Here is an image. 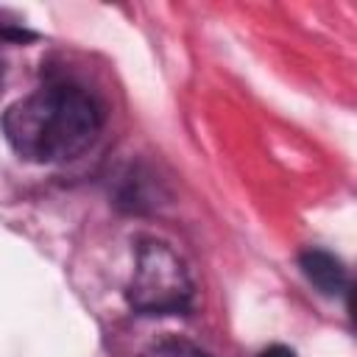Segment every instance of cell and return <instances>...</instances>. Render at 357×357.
<instances>
[{"label":"cell","mask_w":357,"mask_h":357,"mask_svg":"<svg viewBox=\"0 0 357 357\" xmlns=\"http://www.w3.org/2000/svg\"><path fill=\"white\" fill-rule=\"evenodd\" d=\"M100 123V106L89 92L53 84L11 103L3 114V134L22 159L59 165L81 156L95 142Z\"/></svg>","instance_id":"1"},{"label":"cell","mask_w":357,"mask_h":357,"mask_svg":"<svg viewBox=\"0 0 357 357\" xmlns=\"http://www.w3.org/2000/svg\"><path fill=\"white\" fill-rule=\"evenodd\" d=\"M126 296L142 315H184L192 307V279L167 243L142 240Z\"/></svg>","instance_id":"2"},{"label":"cell","mask_w":357,"mask_h":357,"mask_svg":"<svg viewBox=\"0 0 357 357\" xmlns=\"http://www.w3.org/2000/svg\"><path fill=\"white\" fill-rule=\"evenodd\" d=\"M301 271L304 276L324 293V296H343L349 287V273L343 268V262L321 248H310L301 254Z\"/></svg>","instance_id":"3"},{"label":"cell","mask_w":357,"mask_h":357,"mask_svg":"<svg viewBox=\"0 0 357 357\" xmlns=\"http://www.w3.org/2000/svg\"><path fill=\"white\" fill-rule=\"evenodd\" d=\"M139 357H212V354L184 337H162L153 346H148Z\"/></svg>","instance_id":"4"},{"label":"cell","mask_w":357,"mask_h":357,"mask_svg":"<svg viewBox=\"0 0 357 357\" xmlns=\"http://www.w3.org/2000/svg\"><path fill=\"white\" fill-rule=\"evenodd\" d=\"M257 357H296V351H293V349H287V346H282V343H273V346L262 349Z\"/></svg>","instance_id":"5"},{"label":"cell","mask_w":357,"mask_h":357,"mask_svg":"<svg viewBox=\"0 0 357 357\" xmlns=\"http://www.w3.org/2000/svg\"><path fill=\"white\" fill-rule=\"evenodd\" d=\"M0 75H3V59H0Z\"/></svg>","instance_id":"6"}]
</instances>
